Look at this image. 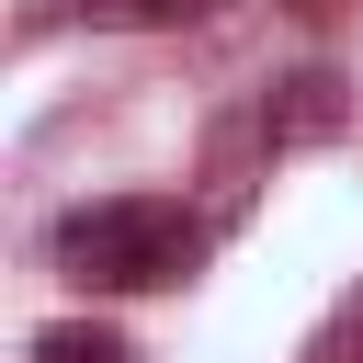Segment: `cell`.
<instances>
[{"label":"cell","mask_w":363,"mask_h":363,"mask_svg":"<svg viewBox=\"0 0 363 363\" xmlns=\"http://www.w3.org/2000/svg\"><path fill=\"white\" fill-rule=\"evenodd\" d=\"M295 11H306V23H340V11H352V0H295Z\"/></svg>","instance_id":"6"},{"label":"cell","mask_w":363,"mask_h":363,"mask_svg":"<svg viewBox=\"0 0 363 363\" xmlns=\"http://www.w3.org/2000/svg\"><path fill=\"white\" fill-rule=\"evenodd\" d=\"M352 125V79L340 68H295V79H272V102H261V136L272 147H329Z\"/></svg>","instance_id":"2"},{"label":"cell","mask_w":363,"mask_h":363,"mask_svg":"<svg viewBox=\"0 0 363 363\" xmlns=\"http://www.w3.org/2000/svg\"><path fill=\"white\" fill-rule=\"evenodd\" d=\"M329 363H363V306H352V329H340V352H329Z\"/></svg>","instance_id":"5"},{"label":"cell","mask_w":363,"mask_h":363,"mask_svg":"<svg viewBox=\"0 0 363 363\" xmlns=\"http://www.w3.org/2000/svg\"><path fill=\"white\" fill-rule=\"evenodd\" d=\"M91 11H113V23H204L216 0H91Z\"/></svg>","instance_id":"4"},{"label":"cell","mask_w":363,"mask_h":363,"mask_svg":"<svg viewBox=\"0 0 363 363\" xmlns=\"http://www.w3.org/2000/svg\"><path fill=\"white\" fill-rule=\"evenodd\" d=\"M34 363H136L113 329H91V318H57V329H34Z\"/></svg>","instance_id":"3"},{"label":"cell","mask_w":363,"mask_h":363,"mask_svg":"<svg viewBox=\"0 0 363 363\" xmlns=\"http://www.w3.org/2000/svg\"><path fill=\"white\" fill-rule=\"evenodd\" d=\"M204 216L159 204V193H113V204H79L57 227V272L68 284H102V295H147V284H182L204 261Z\"/></svg>","instance_id":"1"}]
</instances>
